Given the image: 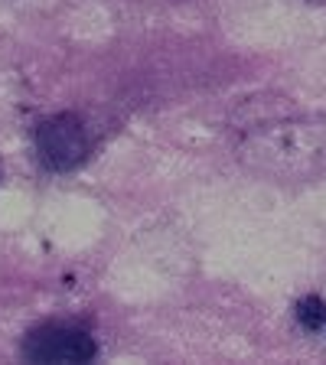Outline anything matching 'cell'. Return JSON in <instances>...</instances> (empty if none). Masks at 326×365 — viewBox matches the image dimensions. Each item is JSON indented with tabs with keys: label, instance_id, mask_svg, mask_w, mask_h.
I'll list each match as a JSON object with an SVG mask.
<instances>
[{
	"label": "cell",
	"instance_id": "cell-4",
	"mask_svg": "<svg viewBox=\"0 0 326 365\" xmlns=\"http://www.w3.org/2000/svg\"><path fill=\"white\" fill-rule=\"evenodd\" d=\"M297 319H300L307 329H320L326 323V304L320 297H304V300L297 304Z\"/></svg>",
	"mask_w": 326,
	"mask_h": 365
},
{
	"label": "cell",
	"instance_id": "cell-2",
	"mask_svg": "<svg viewBox=\"0 0 326 365\" xmlns=\"http://www.w3.org/2000/svg\"><path fill=\"white\" fill-rule=\"evenodd\" d=\"M36 153L46 170H56V173L76 170L85 160V153H88V130H85L82 118L66 111V114H53V118L39 121Z\"/></svg>",
	"mask_w": 326,
	"mask_h": 365
},
{
	"label": "cell",
	"instance_id": "cell-3",
	"mask_svg": "<svg viewBox=\"0 0 326 365\" xmlns=\"http://www.w3.org/2000/svg\"><path fill=\"white\" fill-rule=\"evenodd\" d=\"M95 352V339L66 323H43L23 339V356L30 362H91Z\"/></svg>",
	"mask_w": 326,
	"mask_h": 365
},
{
	"label": "cell",
	"instance_id": "cell-1",
	"mask_svg": "<svg viewBox=\"0 0 326 365\" xmlns=\"http://www.w3.org/2000/svg\"><path fill=\"white\" fill-rule=\"evenodd\" d=\"M235 153L248 170L281 182L326 173V121L304 114H261L238 128Z\"/></svg>",
	"mask_w": 326,
	"mask_h": 365
}]
</instances>
